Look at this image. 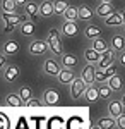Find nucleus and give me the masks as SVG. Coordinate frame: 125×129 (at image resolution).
I'll use <instances>...</instances> for the list:
<instances>
[{"mask_svg": "<svg viewBox=\"0 0 125 129\" xmlns=\"http://www.w3.org/2000/svg\"><path fill=\"white\" fill-rule=\"evenodd\" d=\"M46 41H48V48L51 52V55L60 57L64 53V40H62L60 28H51L46 35Z\"/></svg>", "mask_w": 125, "mask_h": 129, "instance_id": "obj_1", "label": "nucleus"}, {"mask_svg": "<svg viewBox=\"0 0 125 129\" xmlns=\"http://www.w3.org/2000/svg\"><path fill=\"white\" fill-rule=\"evenodd\" d=\"M22 21H24V16L19 14L17 10L16 12H2V17H0V22L4 26V33H7V35L17 29Z\"/></svg>", "mask_w": 125, "mask_h": 129, "instance_id": "obj_2", "label": "nucleus"}, {"mask_svg": "<svg viewBox=\"0 0 125 129\" xmlns=\"http://www.w3.org/2000/svg\"><path fill=\"white\" fill-rule=\"evenodd\" d=\"M28 52H29V55H33V57H43L45 53H48V52H50L48 41L34 38V40L28 45Z\"/></svg>", "mask_w": 125, "mask_h": 129, "instance_id": "obj_3", "label": "nucleus"}, {"mask_svg": "<svg viewBox=\"0 0 125 129\" xmlns=\"http://www.w3.org/2000/svg\"><path fill=\"white\" fill-rule=\"evenodd\" d=\"M21 76V67L16 64H7L4 69H2V79L5 81L7 84H14L16 81L19 79Z\"/></svg>", "mask_w": 125, "mask_h": 129, "instance_id": "obj_4", "label": "nucleus"}, {"mask_svg": "<svg viewBox=\"0 0 125 129\" xmlns=\"http://www.w3.org/2000/svg\"><path fill=\"white\" fill-rule=\"evenodd\" d=\"M86 88H87V84L82 81V78L76 76V79L70 83V98L72 100H79L81 96H84Z\"/></svg>", "mask_w": 125, "mask_h": 129, "instance_id": "obj_5", "label": "nucleus"}, {"mask_svg": "<svg viewBox=\"0 0 125 129\" xmlns=\"http://www.w3.org/2000/svg\"><path fill=\"white\" fill-rule=\"evenodd\" d=\"M118 72V67H116V62L115 64H111V66H108L105 69H99L96 71V76H94V83L96 84H101V83H106V81L110 79L113 74Z\"/></svg>", "mask_w": 125, "mask_h": 129, "instance_id": "obj_6", "label": "nucleus"}, {"mask_svg": "<svg viewBox=\"0 0 125 129\" xmlns=\"http://www.w3.org/2000/svg\"><path fill=\"white\" fill-rule=\"evenodd\" d=\"M41 69H43V72H45L48 78H57L60 69H62V66H60V62L55 60V59H45Z\"/></svg>", "mask_w": 125, "mask_h": 129, "instance_id": "obj_7", "label": "nucleus"}, {"mask_svg": "<svg viewBox=\"0 0 125 129\" xmlns=\"http://www.w3.org/2000/svg\"><path fill=\"white\" fill-rule=\"evenodd\" d=\"M79 24H77V21H64L62 22V26H60V33H62V36H65V38H74L79 35Z\"/></svg>", "mask_w": 125, "mask_h": 129, "instance_id": "obj_8", "label": "nucleus"}, {"mask_svg": "<svg viewBox=\"0 0 125 129\" xmlns=\"http://www.w3.org/2000/svg\"><path fill=\"white\" fill-rule=\"evenodd\" d=\"M116 55H118V53H116L115 50H111V48H108L106 52H103V53H101L99 62L96 64V71L105 69V67H108V66L115 64V62H116Z\"/></svg>", "mask_w": 125, "mask_h": 129, "instance_id": "obj_9", "label": "nucleus"}, {"mask_svg": "<svg viewBox=\"0 0 125 129\" xmlns=\"http://www.w3.org/2000/svg\"><path fill=\"white\" fill-rule=\"evenodd\" d=\"M76 72H74V69H67V67H62L60 69V72H58V76L55 78V79L62 84V86H69L72 81L76 79Z\"/></svg>", "mask_w": 125, "mask_h": 129, "instance_id": "obj_10", "label": "nucleus"}, {"mask_svg": "<svg viewBox=\"0 0 125 129\" xmlns=\"http://www.w3.org/2000/svg\"><path fill=\"white\" fill-rule=\"evenodd\" d=\"M58 62H60V66L62 67H67V69H76L77 66H79V57H77L76 53H62L60 57H58Z\"/></svg>", "mask_w": 125, "mask_h": 129, "instance_id": "obj_11", "label": "nucleus"}, {"mask_svg": "<svg viewBox=\"0 0 125 129\" xmlns=\"http://www.w3.org/2000/svg\"><path fill=\"white\" fill-rule=\"evenodd\" d=\"M94 76H96V66L86 64V66L82 67V71H81V76H79V78H82V81L89 86V84H96V83H94Z\"/></svg>", "mask_w": 125, "mask_h": 129, "instance_id": "obj_12", "label": "nucleus"}, {"mask_svg": "<svg viewBox=\"0 0 125 129\" xmlns=\"http://www.w3.org/2000/svg\"><path fill=\"white\" fill-rule=\"evenodd\" d=\"M103 22H105V26H108V28H120V26H123L122 12H118V10H113L110 16L103 17Z\"/></svg>", "mask_w": 125, "mask_h": 129, "instance_id": "obj_13", "label": "nucleus"}, {"mask_svg": "<svg viewBox=\"0 0 125 129\" xmlns=\"http://www.w3.org/2000/svg\"><path fill=\"white\" fill-rule=\"evenodd\" d=\"M17 31H19L22 36H26V38L34 36V33H36V24H34V21H31V19H24L19 24Z\"/></svg>", "mask_w": 125, "mask_h": 129, "instance_id": "obj_14", "label": "nucleus"}, {"mask_svg": "<svg viewBox=\"0 0 125 129\" xmlns=\"http://www.w3.org/2000/svg\"><path fill=\"white\" fill-rule=\"evenodd\" d=\"M106 110H108V115L113 117V119H116L118 115H122L125 112V109H123V105H122L120 100H110L108 105H106Z\"/></svg>", "mask_w": 125, "mask_h": 129, "instance_id": "obj_15", "label": "nucleus"}, {"mask_svg": "<svg viewBox=\"0 0 125 129\" xmlns=\"http://www.w3.org/2000/svg\"><path fill=\"white\" fill-rule=\"evenodd\" d=\"M19 52V43L14 40V38H7V40L2 43V53L7 55V57H12Z\"/></svg>", "mask_w": 125, "mask_h": 129, "instance_id": "obj_16", "label": "nucleus"}, {"mask_svg": "<svg viewBox=\"0 0 125 129\" xmlns=\"http://www.w3.org/2000/svg\"><path fill=\"white\" fill-rule=\"evenodd\" d=\"M77 10H79V21H82V22H91V21L96 17L94 9H93V7H89V5H86V4L79 5Z\"/></svg>", "mask_w": 125, "mask_h": 129, "instance_id": "obj_17", "label": "nucleus"}, {"mask_svg": "<svg viewBox=\"0 0 125 129\" xmlns=\"http://www.w3.org/2000/svg\"><path fill=\"white\" fill-rule=\"evenodd\" d=\"M110 48L115 50L116 53L118 52H122V50H125V35L123 33H115L111 38H110Z\"/></svg>", "mask_w": 125, "mask_h": 129, "instance_id": "obj_18", "label": "nucleus"}, {"mask_svg": "<svg viewBox=\"0 0 125 129\" xmlns=\"http://www.w3.org/2000/svg\"><path fill=\"white\" fill-rule=\"evenodd\" d=\"M38 16L39 17H51V16H55L51 0H43L41 4H38Z\"/></svg>", "mask_w": 125, "mask_h": 129, "instance_id": "obj_19", "label": "nucleus"}, {"mask_svg": "<svg viewBox=\"0 0 125 129\" xmlns=\"http://www.w3.org/2000/svg\"><path fill=\"white\" fill-rule=\"evenodd\" d=\"M22 10H24V17H29L31 21H36L39 17L38 16V4L33 2V0H29L28 4L22 7Z\"/></svg>", "mask_w": 125, "mask_h": 129, "instance_id": "obj_20", "label": "nucleus"}, {"mask_svg": "<svg viewBox=\"0 0 125 129\" xmlns=\"http://www.w3.org/2000/svg\"><path fill=\"white\" fill-rule=\"evenodd\" d=\"M89 47H91L93 50H96L98 53H103V52H106V50L110 48V43H108L105 38L98 36V38H94V40H89Z\"/></svg>", "mask_w": 125, "mask_h": 129, "instance_id": "obj_21", "label": "nucleus"}, {"mask_svg": "<svg viewBox=\"0 0 125 129\" xmlns=\"http://www.w3.org/2000/svg\"><path fill=\"white\" fill-rule=\"evenodd\" d=\"M113 5H111V2H99L96 5V9H94V14H96L98 17H106V16H110L111 12H113Z\"/></svg>", "mask_w": 125, "mask_h": 129, "instance_id": "obj_22", "label": "nucleus"}, {"mask_svg": "<svg viewBox=\"0 0 125 129\" xmlns=\"http://www.w3.org/2000/svg\"><path fill=\"white\" fill-rule=\"evenodd\" d=\"M84 100L87 103H94L99 100V93H98V84H89L84 91Z\"/></svg>", "mask_w": 125, "mask_h": 129, "instance_id": "obj_23", "label": "nucleus"}, {"mask_svg": "<svg viewBox=\"0 0 125 129\" xmlns=\"http://www.w3.org/2000/svg\"><path fill=\"white\" fill-rule=\"evenodd\" d=\"M106 84L111 88V91L113 93H116V91H122L123 89V79H122V76L116 72V74H113L110 79L106 81Z\"/></svg>", "mask_w": 125, "mask_h": 129, "instance_id": "obj_24", "label": "nucleus"}, {"mask_svg": "<svg viewBox=\"0 0 125 129\" xmlns=\"http://www.w3.org/2000/svg\"><path fill=\"white\" fill-rule=\"evenodd\" d=\"M4 103L7 107H22L24 105V100L19 96V93H9L5 98H4Z\"/></svg>", "mask_w": 125, "mask_h": 129, "instance_id": "obj_25", "label": "nucleus"}, {"mask_svg": "<svg viewBox=\"0 0 125 129\" xmlns=\"http://www.w3.org/2000/svg\"><path fill=\"white\" fill-rule=\"evenodd\" d=\"M101 59V53H98L96 50H93L91 47H87L84 50V60H86V64H93V66H96L98 62Z\"/></svg>", "mask_w": 125, "mask_h": 129, "instance_id": "obj_26", "label": "nucleus"}, {"mask_svg": "<svg viewBox=\"0 0 125 129\" xmlns=\"http://www.w3.org/2000/svg\"><path fill=\"white\" fill-rule=\"evenodd\" d=\"M58 100H60V96H58V93L55 91V89H46L45 93H43V103L45 105H57Z\"/></svg>", "mask_w": 125, "mask_h": 129, "instance_id": "obj_27", "label": "nucleus"}, {"mask_svg": "<svg viewBox=\"0 0 125 129\" xmlns=\"http://www.w3.org/2000/svg\"><path fill=\"white\" fill-rule=\"evenodd\" d=\"M84 36H86L87 40H94V38H98V36H101V29H99V26L87 22V26L84 28Z\"/></svg>", "mask_w": 125, "mask_h": 129, "instance_id": "obj_28", "label": "nucleus"}, {"mask_svg": "<svg viewBox=\"0 0 125 129\" xmlns=\"http://www.w3.org/2000/svg\"><path fill=\"white\" fill-rule=\"evenodd\" d=\"M62 17H64V21H79V10H77L76 5H67Z\"/></svg>", "mask_w": 125, "mask_h": 129, "instance_id": "obj_29", "label": "nucleus"}, {"mask_svg": "<svg viewBox=\"0 0 125 129\" xmlns=\"http://www.w3.org/2000/svg\"><path fill=\"white\" fill-rule=\"evenodd\" d=\"M98 93H99V98L101 100H110L113 91H111V88L106 83H101V84H98Z\"/></svg>", "mask_w": 125, "mask_h": 129, "instance_id": "obj_30", "label": "nucleus"}, {"mask_svg": "<svg viewBox=\"0 0 125 129\" xmlns=\"http://www.w3.org/2000/svg\"><path fill=\"white\" fill-rule=\"evenodd\" d=\"M98 127L99 129H113L115 127V119L113 117H101V119H98Z\"/></svg>", "mask_w": 125, "mask_h": 129, "instance_id": "obj_31", "label": "nucleus"}, {"mask_svg": "<svg viewBox=\"0 0 125 129\" xmlns=\"http://www.w3.org/2000/svg\"><path fill=\"white\" fill-rule=\"evenodd\" d=\"M17 7H19V5L16 4V0H2V2H0L2 12H16Z\"/></svg>", "mask_w": 125, "mask_h": 129, "instance_id": "obj_32", "label": "nucleus"}, {"mask_svg": "<svg viewBox=\"0 0 125 129\" xmlns=\"http://www.w3.org/2000/svg\"><path fill=\"white\" fill-rule=\"evenodd\" d=\"M67 5H69L67 0H53V12H55V16H62L64 10L67 9Z\"/></svg>", "mask_w": 125, "mask_h": 129, "instance_id": "obj_33", "label": "nucleus"}, {"mask_svg": "<svg viewBox=\"0 0 125 129\" xmlns=\"http://www.w3.org/2000/svg\"><path fill=\"white\" fill-rule=\"evenodd\" d=\"M17 93H19V96L24 100V102H26V100H29L31 96H33V91H31V88H29V86H21Z\"/></svg>", "mask_w": 125, "mask_h": 129, "instance_id": "obj_34", "label": "nucleus"}, {"mask_svg": "<svg viewBox=\"0 0 125 129\" xmlns=\"http://www.w3.org/2000/svg\"><path fill=\"white\" fill-rule=\"evenodd\" d=\"M24 105H26V107H41V105H43V100L36 98V96H31L29 100L24 102Z\"/></svg>", "mask_w": 125, "mask_h": 129, "instance_id": "obj_35", "label": "nucleus"}, {"mask_svg": "<svg viewBox=\"0 0 125 129\" xmlns=\"http://www.w3.org/2000/svg\"><path fill=\"white\" fill-rule=\"evenodd\" d=\"M115 127L116 129H125V112L115 119Z\"/></svg>", "mask_w": 125, "mask_h": 129, "instance_id": "obj_36", "label": "nucleus"}, {"mask_svg": "<svg viewBox=\"0 0 125 129\" xmlns=\"http://www.w3.org/2000/svg\"><path fill=\"white\" fill-rule=\"evenodd\" d=\"M116 64H118L120 67H123V69H125V50L118 52V55H116Z\"/></svg>", "mask_w": 125, "mask_h": 129, "instance_id": "obj_37", "label": "nucleus"}, {"mask_svg": "<svg viewBox=\"0 0 125 129\" xmlns=\"http://www.w3.org/2000/svg\"><path fill=\"white\" fill-rule=\"evenodd\" d=\"M7 59H9V57H7V55H4V53L0 52V71L7 66Z\"/></svg>", "mask_w": 125, "mask_h": 129, "instance_id": "obj_38", "label": "nucleus"}, {"mask_svg": "<svg viewBox=\"0 0 125 129\" xmlns=\"http://www.w3.org/2000/svg\"><path fill=\"white\" fill-rule=\"evenodd\" d=\"M28 2H29V0H16V4H17L19 7H24V5H26Z\"/></svg>", "mask_w": 125, "mask_h": 129, "instance_id": "obj_39", "label": "nucleus"}, {"mask_svg": "<svg viewBox=\"0 0 125 129\" xmlns=\"http://www.w3.org/2000/svg\"><path fill=\"white\" fill-rule=\"evenodd\" d=\"M120 102H122V105H123V109H125V91L122 93V96H120Z\"/></svg>", "mask_w": 125, "mask_h": 129, "instance_id": "obj_40", "label": "nucleus"}, {"mask_svg": "<svg viewBox=\"0 0 125 129\" xmlns=\"http://www.w3.org/2000/svg\"><path fill=\"white\" fill-rule=\"evenodd\" d=\"M89 129H99V127H98V124H93V126H91Z\"/></svg>", "mask_w": 125, "mask_h": 129, "instance_id": "obj_41", "label": "nucleus"}, {"mask_svg": "<svg viewBox=\"0 0 125 129\" xmlns=\"http://www.w3.org/2000/svg\"><path fill=\"white\" fill-rule=\"evenodd\" d=\"M122 19H123V26H125V10L122 12Z\"/></svg>", "mask_w": 125, "mask_h": 129, "instance_id": "obj_42", "label": "nucleus"}, {"mask_svg": "<svg viewBox=\"0 0 125 129\" xmlns=\"http://www.w3.org/2000/svg\"><path fill=\"white\" fill-rule=\"evenodd\" d=\"M98 2H113V0H98Z\"/></svg>", "mask_w": 125, "mask_h": 129, "instance_id": "obj_43", "label": "nucleus"}, {"mask_svg": "<svg viewBox=\"0 0 125 129\" xmlns=\"http://www.w3.org/2000/svg\"><path fill=\"white\" fill-rule=\"evenodd\" d=\"M123 28H125V26H123ZM123 35H125V33H123Z\"/></svg>", "mask_w": 125, "mask_h": 129, "instance_id": "obj_44", "label": "nucleus"}]
</instances>
